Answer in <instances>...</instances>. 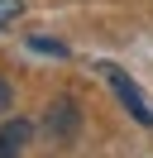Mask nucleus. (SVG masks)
Masks as SVG:
<instances>
[{
  "instance_id": "20e7f679",
  "label": "nucleus",
  "mask_w": 153,
  "mask_h": 158,
  "mask_svg": "<svg viewBox=\"0 0 153 158\" xmlns=\"http://www.w3.org/2000/svg\"><path fill=\"white\" fill-rule=\"evenodd\" d=\"M5 110H10V81L0 77V115H5Z\"/></svg>"
},
{
  "instance_id": "f03ea898",
  "label": "nucleus",
  "mask_w": 153,
  "mask_h": 158,
  "mask_svg": "<svg viewBox=\"0 0 153 158\" xmlns=\"http://www.w3.org/2000/svg\"><path fill=\"white\" fill-rule=\"evenodd\" d=\"M29 134H34L29 120H10V125H0V158H19L24 144H29Z\"/></svg>"
},
{
  "instance_id": "39448f33",
  "label": "nucleus",
  "mask_w": 153,
  "mask_h": 158,
  "mask_svg": "<svg viewBox=\"0 0 153 158\" xmlns=\"http://www.w3.org/2000/svg\"><path fill=\"white\" fill-rule=\"evenodd\" d=\"M0 24H5V19H0Z\"/></svg>"
},
{
  "instance_id": "f257e3e1",
  "label": "nucleus",
  "mask_w": 153,
  "mask_h": 158,
  "mask_svg": "<svg viewBox=\"0 0 153 158\" xmlns=\"http://www.w3.org/2000/svg\"><path fill=\"white\" fill-rule=\"evenodd\" d=\"M101 72H105V81H110V86H115V96L124 101V110H129V115L139 120V125H153V110H148V101L139 96V86H134V81L124 77V72L115 67V62H101Z\"/></svg>"
},
{
  "instance_id": "7ed1b4c3",
  "label": "nucleus",
  "mask_w": 153,
  "mask_h": 158,
  "mask_svg": "<svg viewBox=\"0 0 153 158\" xmlns=\"http://www.w3.org/2000/svg\"><path fill=\"white\" fill-rule=\"evenodd\" d=\"M72 129H76V106L62 96L53 110H48V134L53 139H72Z\"/></svg>"
}]
</instances>
